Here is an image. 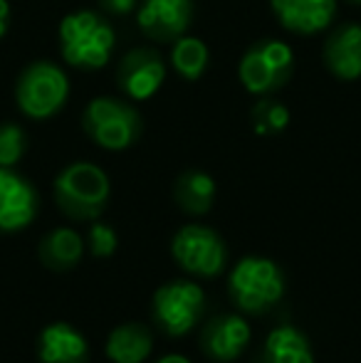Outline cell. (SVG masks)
Returning <instances> with one entry per match:
<instances>
[{
  "instance_id": "obj_10",
  "label": "cell",
  "mask_w": 361,
  "mask_h": 363,
  "mask_svg": "<svg viewBox=\"0 0 361 363\" xmlns=\"http://www.w3.org/2000/svg\"><path fill=\"white\" fill-rule=\"evenodd\" d=\"M252 331L243 314H216L203 324L198 346L216 363H233L250 346Z\"/></svg>"
},
{
  "instance_id": "obj_6",
  "label": "cell",
  "mask_w": 361,
  "mask_h": 363,
  "mask_svg": "<svg viewBox=\"0 0 361 363\" xmlns=\"http://www.w3.org/2000/svg\"><path fill=\"white\" fill-rule=\"evenodd\" d=\"M238 74L250 94L270 96L292 79L294 52L279 40H257L245 50Z\"/></svg>"
},
{
  "instance_id": "obj_27",
  "label": "cell",
  "mask_w": 361,
  "mask_h": 363,
  "mask_svg": "<svg viewBox=\"0 0 361 363\" xmlns=\"http://www.w3.org/2000/svg\"><path fill=\"white\" fill-rule=\"evenodd\" d=\"M347 3H352V5H361V0H347Z\"/></svg>"
},
{
  "instance_id": "obj_1",
  "label": "cell",
  "mask_w": 361,
  "mask_h": 363,
  "mask_svg": "<svg viewBox=\"0 0 361 363\" xmlns=\"http://www.w3.org/2000/svg\"><path fill=\"white\" fill-rule=\"evenodd\" d=\"M55 203L74 223L99 220L111 196L109 176L89 161H74L57 173L52 183Z\"/></svg>"
},
{
  "instance_id": "obj_4",
  "label": "cell",
  "mask_w": 361,
  "mask_h": 363,
  "mask_svg": "<svg viewBox=\"0 0 361 363\" xmlns=\"http://www.w3.org/2000/svg\"><path fill=\"white\" fill-rule=\"evenodd\" d=\"M82 129L96 146L124 151L141 139L144 119L139 109L119 96H96L82 111Z\"/></svg>"
},
{
  "instance_id": "obj_12",
  "label": "cell",
  "mask_w": 361,
  "mask_h": 363,
  "mask_svg": "<svg viewBox=\"0 0 361 363\" xmlns=\"http://www.w3.org/2000/svg\"><path fill=\"white\" fill-rule=\"evenodd\" d=\"M193 13V0H141L136 23L149 40L174 45L188 33Z\"/></svg>"
},
{
  "instance_id": "obj_2",
  "label": "cell",
  "mask_w": 361,
  "mask_h": 363,
  "mask_svg": "<svg viewBox=\"0 0 361 363\" xmlns=\"http://www.w3.org/2000/svg\"><path fill=\"white\" fill-rule=\"evenodd\" d=\"M114 28L94 10H77L60 23V52L65 62L72 67H104L114 52Z\"/></svg>"
},
{
  "instance_id": "obj_5",
  "label": "cell",
  "mask_w": 361,
  "mask_h": 363,
  "mask_svg": "<svg viewBox=\"0 0 361 363\" xmlns=\"http://www.w3.org/2000/svg\"><path fill=\"white\" fill-rule=\"evenodd\" d=\"M70 96V79L60 65L50 60H35L20 72L15 82V101L28 119L45 121L55 116Z\"/></svg>"
},
{
  "instance_id": "obj_21",
  "label": "cell",
  "mask_w": 361,
  "mask_h": 363,
  "mask_svg": "<svg viewBox=\"0 0 361 363\" xmlns=\"http://www.w3.org/2000/svg\"><path fill=\"white\" fill-rule=\"evenodd\" d=\"M250 121L255 134L260 136H277L287 129L289 124V111L282 101L272 99V96H265L260 99L255 106L250 109Z\"/></svg>"
},
{
  "instance_id": "obj_20",
  "label": "cell",
  "mask_w": 361,
  "mask_h": 363,
  "mask_svg": "<svg viewBox=\"0 0 361 363\" xmlns=\"http://www.w3.org/2000/svg\"><path fill=\"white\" fill-rule=\"evenodd\" d=\"M208 48L203 40L198 38H179L171 48V65H174L176 74H181L186 82H196L206 74L208 69Z\"/></svg>"
},
{
  "instance_id": "obj_17",
  "label": "cell",
  "mask_w": 361,
  "mask_h": 363,
  "mask_svg": "<svg viewBox=\"0 0 361 363\" xmlns=\"http://www.w3.org/2000/svg\"><path fill=\"white\" fill-rule=\"evenodd\" d=\"M104 351L111 363H144L154 351V334L146 324L126 321L109 331Z\"/></svg>"
},
{
  "instance_id": "obj_11",
  "label": "cell",
  "mask_w": 361,
  "mask_h": 363,
  "mask_svg": "<svg viewBox=\"0 0 361 363\" xmlns=\"http://www.w3.org/2000/svg\"><path fill=\"white\" fill-rule=\"evenodd\" d=\"M40 196L35 186L13 168H0V233L13 235L35 223Z\"/></svg>"
},
{
  "instance_id": "obj_14",
  "label": "cell",
  "mask_w": 361,
  "mask_h": 363,
  "mask_svg": "<svg viewBox=\"0 0 361 363\" xmlns=\"http://www.w3.org/2000/svg\"><path fill=\"white\" fill-rule=\"evenodd\" d=\"M322 57L327 69L337 79L354 82L361 77V25L342 23L332 30L322 48Z\"/></svg>"
},
{
  "instance_id": "obj_25",
  "label": "cell",
  "mask_w": 361,
  "mask_h": 363,
  "mask_svg": "<svg viewBox=\"0 0 361 363\" xmlns=\"http://www.w3.org/2000/svg\"><path fill=\"white\" fill-rule=\"evenodd\" d=\"M8 25H10V5L8 0H0V38L8 33Z\"/></svg>"
},
{
  "instance_id": "obj_19",
  "label": "cell",
  "mask_w": 361,
  "mask_h": 363,
  "mask_svg": "<svg viewBox=\"0 0 361 363\" xmlns=\"http://www.w3.org/2000/svg\"><path fill=\"white\" fill-rule=\"evenodd\" d=\"M174 201L186 216H206L216 203V181L203 171H186L176 178Z\"/></svg>"
},
{
  "instance_id": "obj_24",
  "label": "cell",
  "mask_w": 361,
  "mask_h": 363,
  "mask_svg": "<svg viewBox=\"0 0 361 363\" xmlns=\"http://www.w3.org/2000/svg\"><path fill=\"white\" fill-rule=\"evenodd\" d=\"M99 3V8L104 10V13L109 15H116V18H121V15H129L131 10H136V0H96Z\"/></svg>"
},
{
  "instance_id": "obj_9",
  "label": "cell",
  "mask_w": 361,
  "mask_h": 363,
  "mask_svg": "<svg viewBox=\"0 0 361 363\" xmlns=\"http://www.w3.org/2000/svg\"><path fill=\"white\" fill-rule=\"evenodd\" d=\"M166 79L164 57L154 48H134L116 65V84L121 94L134 101H144L161 89Z\"/></svg>"
},
{
  "instance_id": "obj_13",
  "label": "cell",
  "mask_w": 361,
  "mask_h": 363,
  "mask_svg": "<svg viewBox=\"0 0 361 363\" xmlns=\"http://www.w3.org/2000/svg\"><path fill=\"white\" fill-rule=\"evenodd\" d=\"M270 8L282 28L297 35L322 33L337 18V0H270Z\"/></svg>"
},
{
  "instance_id": "obj_7",
  "label": "cell",
  "mask_w": 361,
  "mask_h": 363,
  "mask_svg": "<svg viewBox=\"0 0 361 363\" xmlns=\"http://www.w3.org/2000/svg\"><path fill=\"white\" fill-rule=\"evenodd\" d=\"M206 311V294L193 279H171L154 291L151 316L166 336H186L201 321Z\"/></svg>"
},
{
  "instance_id": "obj_3",
  "label": "cell",
  "mask_w": 361,
  "mask_h": 363,
  "mask_svg": "<svg viewBox=\"0 0 361 363\" xmlns=\"http://www.w3.org/2000/svg\"><path fill=\"white\" fill-rule=\"evenodd\" d=\"M228 294L240 314L262 316L282 301L284 274L267 257H243L228 274Z\"/></svg>"
},
{
  "instance_id": "obj_8",
  "label": "cell",
  "mask_w": 361,
  "mask_h": 363,
  "mask_svg": "<svg viewBox=\"0 0 361 363\" xmlns=\"http://www.w3.org/2000/svg\"><path fill=\"white\" fill-rule=\"evenodd\" d=\"M171 255L176 264L191 277L213 279L226 269L228 247L226 240L208 225H183L171 240Z\"/></svg>"
},
{
  "instance_id": "obj_15",
  "label": "cell",
  "mask_w": 361,
  "mask_h": 363,
  "mask_svg": "<svg viewBox=\"0 0 361 363\" xmlns=\"http://www.w3.org/2000/svg\"><path fill=\"white\" fill-rule=\"evenodd\" d=\"M40 363H89V344L67 321L48 324L38 336Z\"/></svg>"
},
{
  "instance_id": "obj_23",
  "label": "cell",
  "mask_w": 361,
  "mask_h": 363,
  "mask_svg": "<svg viewBox=\"0 0 361 363\" xmlns=\"http://www.w3.org/2000/svg\"><path fill=\"white\" fill-rule=\"evenodd\" d=\"M89 252L94 257H111L116 252V245H119V238H116V230L111 225L101 223V220H91L89 233H87V242Z\"/></svg>"
},
{
  "instance_id": "obj_18",
  "label": "cell",
  "mask_w": 361,
  "mask_h": 363,
  "mask_svg": "<svg viewBox=\"0 0 361 363\" xmlns=\"http://www.w3.org/2000/svg\"><path fill=\"white\" fill-rule=\"evenodd\" d=\"M257 363H314V351L302 331L284 324L265 336Z\"/></svg>"
},
{
  "instance_id": "obj_26",
  "label": "cell",
  "mask_w": 361,
  "mask_h": 363,
  "mask_svg": "<svg viewBox=\"0 0 361 363\" xmlns=\"http://www.w3.org/2000/svg\"><path fill=\"white\" fill-rule=\"evenodd\" d=\"M156 363H193V361L186 359V356H181V354H166V356H161Z\"/></svg>"
},
{
  "instance_id": "obj_22",
  "label": "cell",
  "mask_w": 361,
  "mask_h": 363,
  "mask_svg": "<svg viewBox=\"0 0 361 363\" xmlns=\"http://www.w3.org/2000/svg\"><path fill=\"white\" fill-rule=\"evenodd\" d=\"M28 151V134L20 124H0V168H15Z\"/></svg>"
},
{
  "instance_id": "obj_16",
  "label": "cell",
  "mask_w": 361,
  "mask_h": 363,
  "mask_svg": "<svg viewBox=\"0 0 361 363\" xmlns=\"http://www.w3.org/2000/svg\"><path fill=\"white\" fill-rule=\"evenodd\" d=\"M38 257L50 272H72L84 257V240L72 228H55L43 235Z\"/></svg>"
}]
</instances>
